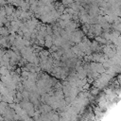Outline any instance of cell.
Instances as JSON below:
<instances>
[{"instance_id": "cell-1", "label": "cell", "mask_w": 121, "mask_h": 121, "mask_svg": "<svg viewBox=\"0 0 121 121\" xmlns=\"http://www.w3.org/2000/svg\"><path fill=\"white\" fill-rule=\"evenodd\" d=\"M9 73H10L9 70L6 66L2 65V66L0 67V75H1V76H7V75H9Z\"/></svg>"}, {"instance_id": "cell-2", "label": "cell", "mask_w": 121, "mask_h": 121, "mask_svg": "<svg viewBox=\"0 0 121 121\" xmlns=\"http://www.w3.org/2000/svg\"><path fill=\"white\" fill-rule=\"evenodd\" d=\"M5 10H6V16L7 15H11L13 13V11H14L12 6H6L5 7Z\"/></svg>"}, {"instance_id": "cell-3", "label": "cell", "mask_w": 121, "mask_h": 121, "mask_svg": "<svg viewBox=\"0 0 121 121\" xmlns=\"http://www.w3.org/2000/svg\"><path fill=\"white\" fill-rule=\"evenodd\" d=\"M95 42H97L98 43H107V40H106L105 38L100 37L99 35H98V36L96 35V37L95 38Z\"/></svg>"}, {"instance_id": "cell-4", "label": "cell", "mask_w": 121, "mask_h": 121, "mask_svg": "<svg viewBox=\"0 0 121 121\" xmlns=\"http://www.w3.org/2000/svg\"><path fill=\"white\" fill-rule=\"evenodd\" d=\"M93 56V60H95V61H97L98 62V60L102 58V54H100V53H95V54H93L92 55Z\"/></svg>"}, {"instance_id": "cell-5", "label": "cell", "mask_w": 121, "mask_h": 121, "mask_svg": "<svg viewBox=\"0 0 121 121\" xmlns=\"http://www.w3.org/2000/svg\"><path fill=\"white\" fill-rule=\"evenodd\" d=\"M52 44H53V40L52 39H50V40H44V44L43 45H45V47L50 48Z\"/></svg>"}, {"instance_id": "cell-6", "label": "cell", "mask_w": 121, "mask_h": 121, "mask_svg": "<svg viewBox=\"0 0 121 121\" xmlns=\"http://www.w3.org/2000/svg\"><path fill=\"white\" fill-rule=\"evenodd\" d=\"M0 33H1V36H8L9 35V30L5 27H1Z\"/></svg>"}, {"instance_id": "cell-7", "label": "cell", "mask_w": 121, "mask_h": 121, "mask_svg": "<svg viewBox=\"0 0 121 121\" xmlns=\"http://www.w3.org/2000/svg\"><path fill=\"white\" fill-rule=\"evenodd\" d=\"M45 31H46V34L52 35V33H53V30H52V26H46V28H45Z\"/></svg>"}, {"instance_id": "cell-8", "label": "cell", "mask_w": 121, "mask_h": 121, "mask_svg": "<svg viewBox=\"0 0 121 121\" xmlns=\"http://www.w3.org/2000/svg\"><path fill=\"white\" fill-rule=\"evenodd\" d=\"M61 1H62V4L63 5H69V4L73 3V2H75L74 0H61Z\"/></svg>"}]
</instances>
